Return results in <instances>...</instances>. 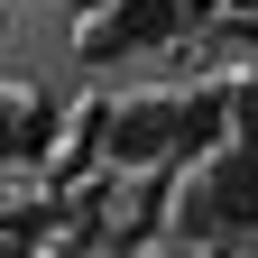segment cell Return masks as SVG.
<instances>
[{"mask_svg": "<svg viewBox=\"0 0 258 258\" xmlns=\"http://www.w3.org/2000/svg\"><path fill=\"white\" fill-rule=\"evenodd\" d=\"M10 139H19V129H10V111H0V157H10Z\"/></svg>", "mask_w": 258, "mask_h": 258, "instance_id": "obj_4", "label": "cell"}, {"mask_svg": "<svg viewBox=\"0 0 258 258\" xmlns=\"http://www.w3.org/2000/svg\"><path fill=\"white\" fill-rule=\"evenodd\" d=\"M175 221H184L194 240H221V231L258 240V148H221V157H203V175L184 184Z\"/></svg>", "mask_w": 258, "mask_h": 258, "instance_id": "obj_1", "label": "cell"}, {"mask_svg": "<svg viewBox=\"0 0 258 258\" xmlns=\"http://www.w3.org/2000/svg\"><path fill=\"white\" fill-rule=\"evenodd\" d=\"M111 148L129 157V166H148V157H175V102H139L111 120Z\"/></svg>", "mask_w": 258, "mask_h": 258, "instance_id": "obj_3", "label": "cell"}, {"mask_svg": "<svg viewBox=\"0 0 258 258\" xmlns=\"http://www.w3.org/2000/svg\"><path fill=\"white\" fill-rule=\"evenodd\" d=\"M184 28V0H111V19L92 28V46H166Z\"/></svg>", "mask_w": 258, "mask_h": 258, "instance_id": "obj_2", "label": "cell"}]
</instances>
